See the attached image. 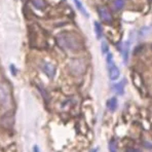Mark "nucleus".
<instances>
[{
  "label": "nucleus",
  "instance_id": "2eb2a0df",
  "mask_svg": "<svg viewBox=\"0 0 152 152\" xmlns=\"http://www.w3.org/2000/svg\"><path fill=\"white\" fill-rule=\"evenodd\" d=\"M109 150H110V152H116V144L114 141H111L109 143Z\"/></svg>",
  "mask_w": 152,
  "mask_h": 152
},
{
  "label": "nucleus",
  "instance_id": "9b49d317",
  "mask_svg": "<svg viewBox=\"0 0 152 152\" xmlns=\"http://www.w3.org/2000/svg\"><path fill=\"white\" fill-rule=\"evenodd\" d=\"M126 0H114L113 1V6L116 10H120L124 6Z\"/></svg>",
  "mask_w": 152,
  "mask_h": 152
},
{
  "label": "nucleus",
  "instance_id": "f257e3e1",
  "mask_svg": "<svg viewBox=\"0 0 152 152\" xmlns=\"http://www.w3.org/2000/svg\"><path fill=\"white\" fill-rule=\"evenodd\" d=\"M58 44L61 46L63 50L77 51L81 50L82 43L80 38L77 35L73 34L71 32H62L58 34L57 36Z\"/></svg>",
  "mask_w": 152,
  "mask_h": 152
},
{
  "label": "nucleus",
  "instance_id": "6e6552de",
  "mask_svg": "<svg viewBox=\"0 0 152 152\" xmlns=\"http://www.w3.org/2000/svg\"><path fill=\"white\" fill-rule=\"evenodd\" d=\"M73 1H74V4L76 7H77V10L81 12V15H83L86 18H88V13L86 12V8H84V6L82 5V3L80 2V0H73Z\"/></svg>",
  "mask_w": 152,
  "mask_h": 152
},
{
  "label": "nucleus",
  "instance_id": "423d86ee",
  "mask_svg": "<svg viewBox=\"0 0 152 152\" xmlns=\"http://www.w3.org/2000/svg\"><path fill=\"white\" fill-rule=\"evenodd\" d=\"M40 67H41L42 71H43V72L45 73V74L48 75L50 78H53V76H55V74H56V67L53 66V64L48 63V62H42L41 65H40Z\"/></svg>",
  "mask_w": 152,
  "mask_h": 152
},
{
  "label": "nucleus",
  "instance_id": "a211bd4d",
  "mask_svg": "<svg viewBox=\"0 0 152 152\" xmlns=\"http://www.w3.org/2000/svg\"><path fill=\"white\" fill-rule=\"evenodd\" d=\"M34 152H39V151H38V148H37V146H35V147H34Z\"/></svg>",
  "mask_w": 152,
  "mask_h": 152
},
{
  "label": "nucleus",
  "instance_id": "1a4fd4ad",
  "mask_svg": "<svg viewBox=\"0 0 152 152\" xmlns=\"http://www.w3.org/2000/svg\"><path fill=\"white\" fill-rule=\"evenodd\" d=\"M129 42L126 41L122 45V56H124V63H126L127 59H129Z\"/></svg>",
  "mask_w": 152,
  "mask_h": 152
},
{
  "label": "nucleus",
  "instance_id": "4468645a",
  "mask_svg": "<svg viewBox=\"0 0 152 152\" xmlns=\"http://www.w3.org/2000/svg\"><path fill=\"white\" fill-rule=\"evenodd\" d=\"M150 28H151V27H144V28L140 29L139 35H140V36H145V35H147L149 32H150Z\"/></svg>",
  "mask_w": 152,
  "mask_h": 152
},
{
  "label": "nucleus",
  "instance_id": "f03ea898",
  "mask_svg": "<svg viewBox=\"0 0 152 152\" xmlns=\"http://www.w3.org/2000/svg\"><path fill=\"white\" fill-rule=\"evenodd\" d=\"M0 105L8 108L12 105V96L7 84L0 82Z\"/></svg>",
  "mask_w": 152,
  "mask_h": 152
},
{
  "label": "nucleus",
  "instance_id": "20e7f679",
  "mask_svg": "<svg viewBox=\"0 0 152 152\" xmlns=\"http://www.w3.org/2000/svg\"><path fill=\"white\" fill-rule=\"evenodd\" d=\"M107 65H108V70H109V77L111 80H116L118 79L120 75L119 69L115 66V64L113 63V57L111 53L107 55Z\"/></svg>",
  "mask_w": 152,
  "mask_h": 152
},
{
  "label": "nucleus",
  "instance_id": "f8f14e48",
  "mask_svg": "<svg viewBox=\"0 0 152 152\" xmlns=\"http://www.w3.org/2000/svg\"><path fill=\"white\" fill-rule=\"evenodd\" d=\"M124 81L119 82V83H116L115 86H114V91H115L118 95H122V94H124Z\"/></svg>",
  "mask_w": 152,
  "mask_h": 152
},
{
  "label": "nucleus",
  "instance_id": "9d476101",
  "mask_svg": "<svg viewBox=\"0 0 152 152\" xmlns=\"http://www.w3.org/2000/svg\"><path fill=\"white\" fill-rule=\"evenodd\" d=\"M116 106H117V100H116V98H111L110 100H108V102H107V107H108L111 111H115Z\"/></svg>",
  "mask_w": 152,
  "mask_h": 152
},
{
  "label": "nucleus",
  "instance_id": "ddd939ff",
  "mask_svg": "<svg viewBox=\"0 0 152 152\" xmlns=\"http://www.w3.org/2000/svg\"><path fill=\"white\" fill-rule=\"evenodd\" d=\"M95 32H96V35H97L98 39L102 37V27L99 23H98V22H96L95 23Z\"/></svg>",
  "mask_w": 152,
  "mask_h": 152
},
{
  "label": "nucleus",
  "instance_id": "7ed1b4c3",
  "mask_svg": "<svg viewBox=\"0 0 152 152\" xmlns=\"http://www.w3.org/2000/svg\"><path fill=\"white\" fill-rule=\"evenodd\" d=\"M69 67H70L71 72L75 75L83 74L86 69V64H84V62L79 59L72 60V61L70 62V64H69Z\"/></svg>",
  "mask_w": 152,
  "mask_h": 152
},
{
  "label": "nucleus",
  "instance_id": "f3484780",
  "mask_svg": "<svg viewBox=\"0 0 152 152\" xmlns=\"http://www.w3.org/2000/svg\"><path fill=\"white\" fill-rule=\"evenodd\" d=\"M126 152H141V151H139V150H137V149H129Z\"/></svg>",
  "mask_w": 152,
  "mask_h": 152
},
{
  "label": "nucleus",
  "instance_id": "dca6fc26",
  "mask_svg": "<svg viewBox=\"0 0 152 152\" xmlns=\"http://www.w3.org/2000/svg\"><path fill=\"white\" fill-rule=\"evenodd\" d=\"M101 46H102V53H107V51H108V44H107V42L103 41Z\"/></svg>",
  "mask_w": 152,
  "mask_h": 152
},
{
  "label": "nucleus",
  "instance_id": "0eeeda50",
  "mask_svg": "<svg viewBox=\"0 0 152 152\" xmlns=\"http://www.w3.org/2000/svg\"><path fill=\"white\" fill-rule=\"evenodd\" d=\"M31 1H32L34 7L39 10H43L46 7V2L44 0H31Z\"/></svg>",
  "mask_w": 152,
  "mask_h": 152
},
{
  "label": "nucleus",
  "instance_id": "39448f33",
  "mask_svg": "<svg viewBox=\"0 0 152 152\" xmlns=\"http://www.w3.org/2000/svg\"><path fill=\"white\" fill-rule=\"evenodd\" d=\"M98 12H99L100 18H101V20L104 23L106 24L112 23V15H111V13L109 12V10L105 6H100L98 8Z\"/></svg>",
  "mask_w": 152,
  "mask_h": 152
}]
</instances>
